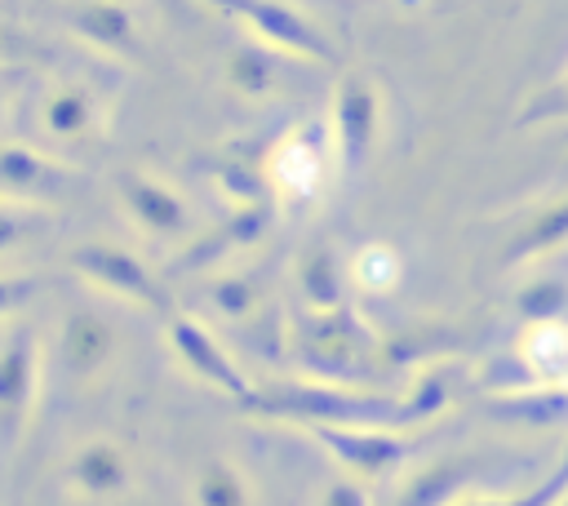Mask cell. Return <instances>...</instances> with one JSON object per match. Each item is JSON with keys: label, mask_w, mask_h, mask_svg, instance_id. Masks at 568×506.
<instances>
[{"label": "cell", "mask_w": 568, "mask_h": 506, "mask_svg": "<svg viewBox=\"0 0 568 506\" xmlns=\"http://www.w3.org/2000/svg\"><path fill=\"white\" fill-rule=\"evenodd\" d=\"M524 360L537 377L559 382L568 377V328L550 315V320H532L528 337H524Z\"/></svg>", "instance_id": "cell-11"}, {"label": "cell", "mask_w": 568, "mask_h": 506, "mask_svg": "<svg viewBox=\"0 0 568 506\" xmlns=\"http://www.w3.org/2000/svg\"><path fill=\"white\" fill-rule=\"evenodd\" d=\"M36 289H40L36 275H0V320L18 315L36 297Z\"/></svg>", "instance_id": "cell-19"}, {"label": "cell", "mask_w": 568, "mask_h": 506, "mask_svg": "<svg viewBox=\"0 0 568 506\" xmlns=\"http://www.w3.org/2000/svg\"><path fill=\"white\" fill-rule=\"evenodd\" d=\"M0 115H4V89H0Z\"/></svg>", "instance_id": "cell-21"}, {"label": "cell", "mask_w": 568, "mask_h": 506, "mask_svg": "<svg viewBox=\"0 0 568 506\" xmlns=\"http://www.w3.org/2000/svg\"><path fill=\"white\" fill-rule=\"evenodd\" d=\"M275 182H280V191H288V195H297V200H306L315 186H320V155H315V146L311 142H302V138H288L280 151H275Z\"/></svg>", "instance_id": "cell-13"}, {"label": "cell", "mask_w": 568, "mask_h": 506, "mask_svg": "<svg viewBox=\"0 0 568 506\" xmlns=\"http://www.w3.org/2000/svg\"><path fill=\"white\" fill-rule=\"evenodd\" d=\"M62 484L89 502H111L129 493L133 484V462L115 439H84L67 453L62 462Z\"/></svg>", "instance_id": "cell-6"}, {"label": "cell", "mask_w": 568, "mask_h": 506, "mask_svg": "<svg viewBox=\"0 0 568 506\" xmlns=\"http://www.w3.org/2000/svg\"><path fill=\"white\" fill-rule=\"evenodd\" d=\"M31 231H36V213H31V204L0 195V253L18 249V244H22Z\"/></svg>", "instance_id": "cell-18"}, {"label": "cell", "mask_w": 568, "mask_h": 506, "mask_svg": "<svg viewBox=\"0 0 568 506\" xmlns=\"http://www.w3.org/2000/svg\"><path fill=\"white\" fill-rule=\"evenodd\" d=\"M302 289L315 306H337L342 302V271H337V257H333L328 244H315L302 257Z\"/></svg>", "instance_id": "cell-16"}, {"label": "cell", "mask_w": 568, "mask_h": 506, "mask_svg": "<svg viewBox=\"0 0 568 506\" xmlns=\"http://www.w3.org/2000/svg\"><path fill=\"white\" fill-rule=\"evenodd\" d=\"M115 195H120V209L133 217V226L146 231L151 240H182L191 231L186 200L169 182H160L142 169H124L115 178Z\"/></svg>", "instance_id": "cell-3"}, {"label": "cell", "mask_w": 568, "mask_h": 506, "mask_svg": "<svg viewBox=\"0 0 568 506\" xmlns=\"http://www.w3.org/2000/svg\"><path fill=\"white\" fill-rule=\"evenodd\" d=\"M75 31L111 53H129L133 49V18L124 4H111V0H98L89 9L75 13Z\"/></svg>", "instance_id": "cell-12"}, {"label": "cell", "mask_w": 568, "mask_h": 506, "mask_svg": "<svg viewBox=\"0 0 568 506\" xmlns=\"http://www.w3.org/2000/svg\"><path fill=\"white\" fill-rule=\"evenodd\" d=\"M169 342H173V351H178L204 382H217V386H226V391H240V373H235V364L222 355V346H217L195 320L178 315V320L169 324Z\"/></svg>", "instance_id": "cell-10"}, {"label": "cell", "mask_w": 568, "mask_h": 506, "mask_svg": "<svg viewBox=\"0 0 568 506\" xmlns=\"http://www.w3.org/2000/svg\"><path fill=\"white\" fill-rule=\"evenodd\" d=\"M195 506H248V493H244V479L226 466V462H209L200 475H195Z\"/></svg>", "instance_id": "cell-17"}, {"label": "cell", "mask_w": 568, "mask_h": 506, "mask_svg": "<svg viewBox=\"0 0 568 506\" xmlns=\"http://www.w3.org/2000/svg\"><path fill=\"white\" fill-rule=\"evenodd\" d=\"M399 271H404L399 253H395L390 244H382V240L364 244V249L351 257V280H355L364 293H386V289H395V284H399Z\"/></svg>", "instance_id": "cell-14"}, {"label": "cell", "mask_w": 568, "mask_h": 506, "mask_svg": "<svg viewBox=\"0 0 568 506\" xmlns=\"http://www.w3.org/2000/svg\"><path fill=\"white\" fill-rule=\"evenodd\" d=\"M209 4L226 9L235 22H244L253 36H262L275 49H288V53H302V58H328L333 53L324 31L284 0H209Z\"/></svg>", "instance_id": "cell-4"}, {"label": "cell", "mask_w": 568, "mask_h": 506, "mask_svg": "<svg viewBox=\"0 0 568 506\" xmlns=\"http://www.w3.org/2000/svg\"><path fill=\"white\" fill-rule=\"evenodd\" d=\"M231 80H235L240 89H248V93H257V89H266V62H262L257 53H248V49H240V53L231 58Z\"/></svg>", "instance_id": "cell-20"}, {"label": "cell", "mask_w": 568, "mask_h": 506, "mask_svg": "<svg viewBox=\"0 0 568 506\" xmlns=\"http://www.w3.org/2000/svg\"><path fill=\"white\" fill-rule=\"evenodd\" d=\"M115 346H120L115 324L102 311L71 306L62 315V324H58V346L53 351H58V368L71 382H89V377H98L115 360Z\"/></svg>", "instance_id": "cell-5"}, {"label": "cell", "mask_w": 568, "mask_h": 506, "mask_svg": "<svg viewBox=\"0 0 568 506\" xmlns=\"http://www.w3.org/2000/svg\"><path fill=\"white\" fill-rule=\"evenodd\" d=\"M71 271L84 275L89 284L124 297V302H142V306H164V289L160 280L146 271L142 257H133L129 249L120 244H106V240H89L80 249H71Z\"/></svg>", "instance_id": "cell-2"}, {"label": "cell", "mask_w": 568, "mask_h": 506, "mask_svg": "<svg viewBox=\"0 0 568 506\" xmlns=\"http://www.w3.org/2000/svg\"><path fill=\"white\" fill-rule=\"evenodd\" d=\"M333 138H337V155L342 169H359L373 151L377 138V93L364 75H342L337 98H333Z\"/></svg>", "instance_id": "cell-7"}, {"label": "cell", "mask_w": 568, "mask_h": 506, "mask_svg": "<svg viewBox=\"0 0 568 506\" xmlns=\"http://www.w3.org/2000/svg\"><path fill=\"white\" fill-rule=\"evenodd\" d=\"M40 391V342L22 324L0 342V448H13L31 422Z\"/></svg>", "instance_id": "cell-1"}, {"label": "cell", "mask_w": 568, "mask_h": 506, "mask_svg": "<svg viewBox=\"0 0 568 506\" xmlns=\"http://www.w3.org/2000/svg\"><path fill=\"white\" fill-rule=\"evenodd\" d=\"M62 186H67V169L40 155L36 146H22V142L0 146V195L36 204V200H53Z\"/></svg>", "instance_id": "cell-8"}, {"label": "cell", "mask_w": 568, "mask_h": 506, "mask_svg": "<svg viewBox=\"0 0 568 506\" xmlns=\"http://www.w3.org/2000/svg\"><path fill=\"white\" fill-rule=\"evenodd\" d=\"M564 240H568V200L546 204L541 213H532V222L510 244V257H532V253H546V249H555Z\"/></svg>", "instance_id": "cell-15"}, {"label": "cell", "mask_w": 568, "mask_h": 506, "mask_svg": "<svg viewBox=\"0 0 568 506\" xmlns=\"http://www.w3.org/2000/svg\"><path fill=\"white\" fill-rule=\"evenodd\" d=\"M40 129L58 142H80L98 129V98L84 84H58L40 102Z\"/></svg>", "instance_id": "cell-9"}]
</instances>
